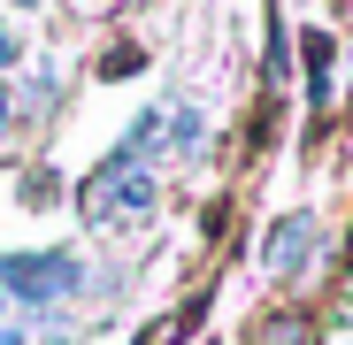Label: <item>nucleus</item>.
Listing matches in <instances>:
<instances>
[{
    "label": "nucleus",
    "instance_id": "nucleus-1",
    "mask_svg": "<svg viewBox=\"0 0 353 345\" xmlns=\"http://www.w3.org/2000/svg\"><path fill=\"white\" fill-rule=\"evenodd\" d=\"M85 269L70 253H16V261H0V300H23V307H46V300H62L77 292Z\"/></svg>",
    "mask_w": 353,
    "mask_h": 345
},
{
    "label": "nucleus",
    "instance_id": "nucleus-2",
    "mask_svg": "<svg viewBox=\"0 0 353 345\" xmlns=\"http://www.w3.org/2000/svg\"><path fill=\"white\" fill-rule=\"evenodd\" d=\"M307 246H315V222H307V215H292V222L276 230V238L261 246V261H269V276H292V269L307 261Z\"/></svg>",
    "mask_w": 353,
    "mask_h": 345
},
{
    "label": "nucleus",
    "instance_id": "nucleus-3",
    "mask_svg": "<svg viewBox=\"0 0 353 345\" xmlns=\"http://www.w3.org/2000/svg\"><path fill=\"white\" fill-rule=\"evenodd\" d=\"M16 54H23V39H16L8 23H0V62H16Z\"/></svg>",
    "mask_w": 353,
    "mask_h": 345
},
{
    "label": "nucleus",
    "instance_id": "nucleus-4",
    "mask_svg": "<svg viewBox=\"0 0 353 345\" xmlns=\"http://www.w3.org/2000/svg\"><path fill=\"white\" fill-rule=\"evenodd\" d=\"M0 345H23V330H0Z\"/></svg>",
    "mask_w": 353,
    "mask_h": 345
},
{
    "label": "nucleus",
    "instance_id": "nucleus-5",
    "mask_svg": "<svg viewBox=\"0 0 353 345\" xmlns=\"http://www.w3.org/2000/svg\"><path fill=\"white\" fill-rule=\"evenodd\" d=\"M0 123H8V92H0Z\"/></svg>",
    "mask_w": 353,
    "mask_h": 345
},
{
    "label": "nucleus",
    "instance_id": "nucleus-6",
    "mask_svg": "<svg viewBox=\"0 0 353 345\" xmlns=\"http://www.w3.org/2000/svg\"><path fill=\"white\" fill-rule=\"evenodd\" d=\"M345 345H353V322H345Z\"/></svg>",
    "mask_w": 353,
    "mask_h": 345
}]
</instances>
